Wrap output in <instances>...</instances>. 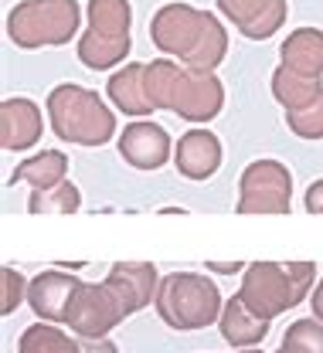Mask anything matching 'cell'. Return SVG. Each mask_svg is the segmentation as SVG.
<instances>
[{
	"label": "cell",
	"mask_w": 323,
	"mask_h": 353,
	"mask_svg": "<svg viewBox=\"0 0 323 353\" xmlns=\"http://www.w3.org/2000/svg\"><path fill=\"white\" fill-rule=\"evenodd\" d=\"M17 353H82V340H72V333L38 319L21 333Z\"/></svg>",
	"instance_id": "44dd1931"
},
{
	"label": "cell",
	"mask_w": 323,
	"mask_h": 353,
	"mask_svg": "<svg viewBox=\"0 0 323 353\" xmlns=\"http://www.w3.org/2000/svg\"><path fill=\"white\" fill-rule=\"evenodd\" d=\"M0 279H3V303H0V312H3V316H10L14 309L21 306V299H28V296H24V292H28V285H24V275H21L17 268H10V265L3 268V275H0Z\"/></svg>",
	"instance_id": "484cf974"
},
{
	"label": "cell",
	"mask_w": 323,
	"mask_h": 353,
	"mask_svg": "<svg viewBox=\"0 0 323 353\" xmlns=\"http://www.w3.org/2000/svg\"><path fill=\"white\" fill-rule=\"evenodd\" d=\"M123 319L126 309L106 282H82L68 303L61 326H68L79 340H106Z\"/></svg>",
	"instance_id": "ba28073f"
},
{
	"label": "cell",
	"mask_w": 323,
	"mask_h": 353,
	"mask_svg": "<svg viewBox=\"0 0 323 353\" xmlns=\"http://www.w3.org/2000/svg\"><path fill=\"white\" fill-rule=\"evenodd\" d=\"M276 353H323V323L317 316L289 323V330L282 333Z\"/></svg>",
	"instance_id": "cb8c5ba5"
},
{
	"label": "cell",
	"mask_w": 323,
	"mask_h": 353,
	"mask_svg": "<svg viewBox=\"0 0 323 353\" xmlns=\"http://www.w3.org/2000/svg\"><path fill=\"white\" fill-rule=\"evenodd\" d=\"M146 99L153 109H167L187 123H211L225 105V85L215 72H194L174 58H153L146 65Z\"/></svg>",
	"instance_id": "7a4b0ae2"
},
{
	"label": "cell",
	"mask_w": 323,
	"mask_h": 353,
	"mask_svg": "<svg viewBox=\"0 0 323 353\" xmlns=\"http://www.w3.org/2000/svg\"><path fill=\"white\" fill-rule=\"evenodd\" d=\"M174 167L187 180H211L222 167V139L211 130H190L174 146Z\"/></svg>",
	"instance_id": "5bb4252c"
},
{
	"label": "cell",
	"mask_w": 323,
	"mask_h": 353,
	"mask_svg": "<svg viewBox=\"0 0 323 353\" xmlns=\"http://www.w3.org/2000/svg\"><path fill=\"white\" fill-rule=\"evenodd\" d=\"M106 92H109V102L119 112H126V116H150V112H157L150 105V99H146V65L143 61H126V68L112 72Z\"/></svg>",
	"instance_id": "2e32d148"
},
{
	"label": "cell",
	"mask_w": 323,
	"mask_h": 353,
	"mask_svg": "<svg viewBox=\"0 0 323 353\" xmlns=\"http://www.w3.org/2000/svg\"><path fill=\"white\" fill-rule=\"evenodd\" d=\"M89 28L109 38H130L133 10L130 0H89Z\"/></svg>",
	"instance_id": "7402d4cb"
},
{
	"label": "cell",
	"mask_w": 323,
	"mask_h": 353,
	"mask_svg": "<svg viewBox=\"0 0 323 353\" xmlns=\"http://www.w3.org/2000/svg\"><path fill=\"white\" fill-rule=\"evenodd\" d=\"M133 41L130 38H109V34H99L92 28L82 31L79 38V61L86 68H95V72H106L112 65H119L126 54H130Z\"/></svg>",
	"instance_id": "d6986e66"
},
{
	"label": "cell",
	"mask_w": 323,
	"mask_h": 353,
	"mask_svg": "<svg viewBox=\"0 0 323 353\" xmlns=\"http://www.w3.org/2000/svg\"><path fill=\"white\" fill-rule=\"evenodd\" d=\"M65 180H68V157L61 150L35 153L24 163H17V170L10 174V183H28L31 190H51Z\"/></svg>",
	"instance_id": "ac0fdd59"
},
{
	"label": "cell",
	"mask_w": 323,
	"mask_h": 353,
	"mask_svg": "<svg viewBox=\"0 0 323 353\" xmlns=\"http://www.w3.org/2000/svg\"><path fill=\"white\" fill-rule=\"evenodd\" d=\"M320 92H323V79L300 75V72H293V68H286V65H279L276 72H273V99H276L286 112L310 105Z\"/></svg>",
	"instance_id": "ffe728a7"
},
{
	"label": "cell",
	"mask_w": 323,
	"mask_h": 353,
	"mask_svg": "<svg viewBox=\"0 0 323 353\" xmlns=\"http://www.w3.org/2000/svg\"><path fill=\"white\" fill-rule=\"evenodd\" d=\"M174 143L160 123H130L119 132V157L133 170H160L170 157Z\"/></svg>",
	"instance_id": "8fae6325"
},
{
	"label": "cell",
	"mask_w": 323,
	"mask_h": 353,
	"mask_svg": "<svg viewBox=\"0 0 323 353\" xmlns=\"http://www.w3.org/2000/svg\"><path fill=\"white\" fill-rule=\"evenodd\" d=\"M102 282L116 292V299L123 303L126 316H133V312L146 309L157 299L160 275H157V265L150 262H112Z\"/></svg>",
	"instance_id": "9c48e42d"
},
{
	"label": "cell",
	"mask_w": 323,
	"mask_h": 353,
	"mask_svg": "<svg viewBox=\"0 0 323 353\" xmlns=\"http://www.w3.org/2000/svg\"><path fill=\"white\" fill-rule=\"evenodd\" d=\"M82 285L79 275L68 272H38L28 282V306L35 309V316L41 323H65L68 303L75 296V289Z\"/></svg>",
	"instance_id": "7c38bea8"
},
{
	"label": "cell",
	"mask_w": 323,
	"mask_h": 353,
	"mask_svg": "<svg viewBox=\"0 0 323 353\" xmlns=\"http://www.w3.org/2000/svg\"><path fill=\"white\" fill-rule=\"evenodd\" d=\"M82 353H119L112 340H82Z\"/></svg>",
	"instance_id": "83f0119b"
},
{
	"label": "cell",
	"mask_w": 323,
	"mask_h": 353,
	"mask_svg": "<svg viewBox=\"0 0 323 353\" xmlns=\"http://www.w3.org/2000/svg\"><path fill=\"white\" fill-rule=\"evenodd\" d=\"M45 132V116L41 109L24 99V95H14V99H3L0 105V146L3 150H31Z\"/></svg>",
	"instance_id": "4fadbf2b"
},
{
	"label": "cell",
	"mask_w": 323,
	"mask_h": 353,
	"mask_svg": "<svg viewBox=\"0 0 323 353\" xmlns=\"http://www.w3.org/2000/svg\"><path fill=\"white\" fill-rule=\"evenodd\" d=\"M242 353H262V350H242Z\"/></svg>",
	"instance_id": "4dcf8cb0"
},
{
	"label": "cell",
	"mask_w": 323,
	"mask_h": 353,
	"mask_svg": "<svg viewBox=\"0 0 323 353\" xmlns=\"http://www.w3.org/2000/svg\"><path fill=\"white\" fill-rule=\"evenodd\" d=\"M293 174L279 160H252L238 176V214H289Z\"/></svg>",
	"instance_id": "52a82bcc"
},
{
	"label": "cell",
	"mask_w": 323,
	"mask_h": 353,
	"mask_svg": "<svg viewBox=\"0 0 323 353\" xmlns=\"http://www.w3.org/2000/svg\"><path fill=\"white\" fill-rule=\"evenodd\" d=\"M218 10L248 41H266L286 24V0H218Z\"/></svg>",
	"instance_id": "30bf717a"
},
{
	"label": "cell",
	"mask_w": 323,
	"mask_h": 353,
	"mask_svg": "<svg viewBox=\"0 0 323 353\" xmlns=\"http://www.w3.org/2000/svg\"><path fill=\"white\" fill-rule=\"evenodd\" d=\"M79 208H82V190L72 180H65L51 190H31V197H28L31 214H75Z\"/></svg>",
	"instance_id": "603a6c76"
},
{
	"label": "cell",
	"mask_w": 323,
	"mask_h": 353,
	"mask_svg": "<svg viewBox=\"0 0 323 353\" xmlns=\"http://www.w3.org/2000/svg\"><path fill=\"white\" fill-rule=\"evenodd\" d=\"M282 65L300 72V75H310V79H323V31L317 28H296L282 48Z\"/></svg>",
	"instance_id": "e0dca14e"
},
{
	"label": "cell",
	"mask_w": 323,
	"mask_h": 353,
	"mask_svg": "<svg viewBox=\"0 0 323 353\" xmlns=\"http://www.w3.org/2000/svg\"><path fill=\"white\" fill-rule=\"evenodd\" d=\"M303 208H306L310 214H323V180H313V183L306 187Z\"/></svg>",
	"instance_id": "4316f807"
},
{
	"label": "cell",
	"mask_w": 323,
	"mask_h": 353,
	"mask_svg": "<svg viewBox=\"0 0 323 353\" xmlns=\"http://www.w3.org/2000/svg\"><path fill=\"white\" fill-rule=\"evenodd\" d=\"M79 0H21L7 14V38L24 48H61L79 34Z\"/></svg>",
	"instance_id": "8992f818"
},
{
	"label": "cell",
	"mask_w": 323,
	"mask_h": 353,
	"mask_svg": "<svg viewBox=\"0 0 323 353\" xmlns=\"http://www.w3.org/2000/svg\"><path fill=\"white\" fill-rule=\"evenodd\" d=\"M218 330H222L228 347H235V350H255L269 336V319L255 316L252 309L242 303V296H231L225 303V309H222Z\"/></svg>",
	"instance_id": "9a60e30c"
},
{
	"label": "cell",
	"mask_w": 323,
	"mask_h": 353,
	"mask_svg": "<svg viewBox=\"0 0 323 353\" xmlns=\"http://www.w3.org/2000/svg\"><path fill=\"white\" fill-rule=\"evenodd\" d=\"M153 309L164 319V326H170L177 333H194V330H204V326L218 323L225 303H222L218 285L208 275H201V272H170L157 285Z\"/></svg>",
	"instance_id": "5b68a950"
},
{
	"label": "cell",
	"mask_w": 323,
	"mask_h": 353,
	"mask_svg": "<svg viewBox=\"0 0 323 353\" xmlns=\"http://www.w3.org/2000/svg\"><path fill=\"white\" fill-rule=\"evenodd\" d=\"M48 123L61 143L75 146H106L116 136V112L102 95L86 85L65 82L48 92Z\"/></svg>",
	"instance_id": "3957f363"
},
{
	"label": "cell",
	"mask_w": 323,
	"mask_h": 353,
	"mask_svg": "<svg viewBox=\"0 0 323 353\" xmlns=\"http://www.w3.org/2000/svg\"><path fill=\"white\" fill-rule=\"evenodd\" d=\"M317 282L313 262H252L242 272V303L262 319H276L303 299H310V289Z\"/></svg>",
	"instance_id": "277c9868"
},
{
	"label": "cell",
	"mask_w": 323,
	"mask_h": 353,
	"mask_svg": "<svg viewBox=\"0 0 323 353\" xmlns=\"http://www.w3.org/2000/svg\"><path fill=\"white\" fill-rule=\"evenodd\" d=\"M208 268H211V272H225V275H235V272H245V268H242L238 262H235V265H215V262H208Z\"/></svg>",
	"instance_id": "f546056e"
},
{
	"label": "cell",
	"mask_w": 323,
	"mask_h": 353,
	"mask_svg": "<svg viewBox=\"0 0 323 353\" xmlns=\"http://www.w3.org/2000/svg\"><path fill=\"white\" fill-rule=\"evenodd\" d=\"M310 309H313V316L323 323V279L317 282V289L310 292Z\"/></svg>",
	"instance_id": "f1b7e54d"
},
{
	"label": "cell",
	"mask_w": 323,
	"mask_h": 353,
	"mask_svg": "<svg viewBox=\"0 0 323 353\" xmlns=\"http://www.w3.org/2000/svg\"><path fill=\"white\" fill-rule=\"evenodd\" d=\"M286 126L296 132L300 139H323V92L310 105L286 112Z\"/></svg>",
	"instance_id": "d4e9b609"
},
{
	"label": "cell",
	"mask_w": 323,
	"mask_h": 353,
	"mask_svg": "<svg viewBox=\"0 0 323 353\" xmlns=\"http://www.w3.org/2000/svg\"><path fill=\"white\" fill-rule=\"evenodd\" d=\"M150 41L160 54L181 58L194 72H215L228 54V31L211 10L190 3H164L150 17Z\"/></svg>",
	"instance_id": "6da1fadb"
}]
</instances>
